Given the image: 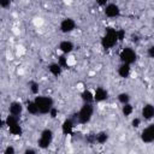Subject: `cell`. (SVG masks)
Segmentation results:
<instances>
[{
	"label": "cell",
	"mask_w": 154,
	"mask_h": 154,
	"mask_svg": "<svg viewBox=\"0 0 154 154\" xmlns=\"http://www.w3.org/2000/svg\"><path fill=\"white\" fill-rule=\"evenodd\" d=\"M34 101L38 108L40 114H47V113L49 114V112L54 107L53 99L51 96H47V95H37V96H35Z\"/></svg>",
	"instance_id": "1"
},
{
	"label": "cell",
	"mask_w": 154,
	"mask_h": 154,
	"mask_svg": "<svg viewBox=\"0 0 154 154\" xmlns=\"http://www.w3.org/2000/svg\"><path fill=\"white\" fill-rule=\"evenodd\" d=\"M118 42L119 41H118L117 30L113 28H107L105 31V35L101 38V46L105 49H109V48H113Z\"/></svg>",
	"instance_id": "2"
},
{
	"label": "cell",
	"mask_w": 154,
	"mask_h": 154,
	"mask_svg": "<svg viewBox=\"0 0 154 154\" xmlns=\"http://www.w3.org/2000/svg\"><path fill=\"white\" fill-rule=\"evenodd\" d=\"M93 114H94L93 103H83V106L81 107V109L78 111L76 116H77V120L79 124H87L93 118Z\"/></svg>",
	"instance_id": "3"
},
{
	"label": "cell",
	"mask_w": 154,
	"mask_h": 154,
	"mask_svg": "<svg viewBox=\"0 0 154 154\" xmlns=\"http://www.w3.org/2000/svg\"><path fill=\"white\" fill-rule=\"evenodd\" d=\"M119 58L122 64H128L131 65L136 61L137 59V53L132 47H124L122 48V51L119 52Z\"/></svg>",
	"instance_id": "4"
},
{
	"label": "cell",
	"mask_w": 154,
	"mask_h": 154,
	"mask_svg": "<svg viewBox=\"0 0 154 154\" xmlns=\"http://www.w3.org/2000/svg\"><path fill=\"white\" fill-rule=\"evenodd\" d=\"M53 138H54V132L51 129H43L37 140V144L41 149H47L52 144Z\"/></svg>",
	"instance_id": "5"
},
{
	"label": "cell",
	"mask_w": 154,
	"mask_h": 154,
	"mask_svg": "<svg viewBox=\"0 0 154 154\" xmlns=\"http://www.w3.org/2000/svg\"><path fill=\"white\" fill-rule=\"evenodd\" d=\"M59 29L64 34H69V32L73 31L76 29V22H75V19L71 18V17L63 18L61 22H60V24H59Z\"/></svg>",
	"instance_id": "6"
},
{
	"label": "cell",
	"mask_w": 154,
	"mask_h": 154,
	"mask_svg": "<svg viewBox=\"0 0 154 154\" xmlns=\"http://www.w3.org/2000/svg\"><path fill=\"white\" fill-rule=\"evenodd\" d=\"M105 16L108 18H117L120 16V7L114 2H108L107 6L103 8Z\"/></svg>",
	"instance_id": "7"
},
{
	"label": "cell",
	"mask_w": 154,
	"mask_h": 154,
	"mask_svg": "<svg viewBox=\"0 0 154 154\" xmlns=\"http://www.w3.org/2000/svg\"><path fill=\"white\" fill-rule=\"evenodd\" d=\"M141 140L144 143H152L154 142V123L148 125L146 129L142 130L141 132Z\"/></svg>",
	"instance_id": "8"
},
{
	"label": "cell",
	"mask_w": 154,
	"mask_h": 154,
	"mask_svg": "<svg viewBox=\"0 0 154 154\" xmlns=\"http://www.w3.org/2000/svg\"><path fill=\"white\" fill-rule=\"evenodd\" d=\"M22 113H23V105L19 101H12L8 106V114H12L19 118Z\"/></svg>",
	"instance_id": "9"
},
{
	"label": "cell",
	"mask_w": 154,
	"mask_h": 154,
	"mask_svg": "<svg viewBox=\"0 0 154 154\" xmlns=\"http://www.w3.org/2000/svg\"><path fill=\"white\" fill-rule=\"evenodd\" d=\"M141 116L146 120H152L154 118V105L146 103L141 109Z\"/></svg>",
	"instance_id": "10"
},
{
	"label": "cell",
	"mask_w": 154,
	"mask_h": 154,
	"mask_svg": "<svg viewBox=\"0 0 154 154\" xmlns=\"http://www.w3.org/2000/svg\"><path fill=\"white\" fill-rule=\"evenodd\" d=\"M107 99H108V91L105 88L99 87V88L95 89V91H94V102H102Z\"/></svg>",
	"instance_id": "11"
},
{
	"label": "cell",
	"mask_w": 154,
	"mask_h": 154,
	"mask_svg": "<svg viewBox=\"0 0 154 154\" xmlns=\"http://www.w3.org/2000/svg\"><path fill=\"white\" fill-rule=\"evenodd\" d=\"M58 48H59V51H60L63 54H70V53L75 49V45H73V42L70 41V40H64V41H61V42L59 43Z\"/></svg>",
	"instance_id": "12"
},
{
	"label": "cell",
	"mask_w": 154,
	"mask_h": 154,
	"mask_svg": "<svg viewBox=\"0 0 154 154\" xmlns=\"http://www.w3.org/2000/svg\"><path fill=\"white\" fill-rule=\"evenodd\" d=\"M73 128H75V123L72 119H65L61 124V131L64 135H71L72 131H73Z\"/></svg>",
	"instance_id": "13"
},
{
	"label": "cell",
	"mask_w": 154,
	"mask_h": 154,
	"mask_svg": "<svg viewBox=\"0 0 154 154\" xmlns=\"http://www.w3.org/2000/svg\"><path fill=\"white\" fill-rule=\"evenodd\" d=\"M117 72H118V76L119 77L128 78L130 76V73H131V66L128 65V64H120L119 67H118V70H117Z\"/></svg>",
	"instance_id": "14"
},
{
	"label": "cell",
	"mask_w": 154,
	"mask_h": 154,
	"mask_svg": "<svg viewBox=\"0 0 154 154\" xmlns=\"http://www.w3.org/2000/svg\"><path fill=\"white\" fill-rule=\"evenodd\" d=\"M81 99L83 103H93L94 102V93H91L89 89H84L81 93Z\"/></svg>",
	"instance_id": "15"
},
{
	"label": "cell",
	"mask_w": 154,
	"mask_h": 154,
	"mask_svg": "<svg viewBox=\"0 0 154 154\" xmlns=\"http://www.w3.org/2000/svg\"><path fill=\"white\" fill-rule=\"evenodd\" d=\"M48 71H49L53 76L58 77V76L61 75V72H63V67H61L58 63H52V64H49V66H48Z\"/></svg>",
	"instance_id": "16"
},
{
	"label": "cell",
	"mask_w": 154,
	"mask_h": 154,
	"mask_svg": "<svg viewBox=\"0 0 154 154\" xmlns=\"http://www.w3.org/2000/svg\"><path fill=\"white\" fill-rule=\"evenodd\" d=\"M26 111H28V113H30L31 116L40 114L38 108H37V106H36V103H35L34 100H30V101L26 102Z\"/></svg>",
	"instance_id": "17"
},
{
	"label": "cell",
	"mask_w": 154,
	"mask_h": 154,
	"mask_svg": "<svg viewBox=\"0 0 154 154\" xmlns=\"http://www.w3.org/2000/svg\"><path fill=\"white\" fill-rule=\"evenodd\" d=\"M108 137L109 136H108V134L106 131H100V132L95 134V142H97L100 144H103V143H106L108 141Z\"/></svg>",
	"instance_id": "18"
},
{
	"label": "cell",
	"mask_w": 154,
	"mask_h": 154,
	"mask_svg": "<svg viewBox=\"0 0 154 154\" xmlns=\"http://www.w3.org/2000/svg\"><path fill=\"white\" fill-rule=\"evenodd\" d=\"M118 101L122 103V106L123 105H126V103H130V94L129 93H125V91H123V93H119L118 94Z\"/></svg>",
	"instance_id": "19"
},
{
	"label": "cell",
	"mask_w": 154,
	"mask_h": 154,
	"mask_svg": "<svg viewBox=\"0 0 154 154\" xmlns=\"http://www.w3.org/2000/svg\"><path fill=\"white\" fill-rule=\"evenodd\" d=\"M8 131L13 136H22L23 135V129H22L20 124H17V125H13V126L8 128Z\"/></svg>",
	"instance_id": "20"
},
{
	"label": "cell",
	"mask_w": 154,
	"mask_h": 154,
	"mask_svg": "<svg viewBox=\"0 0 154 154\" xmlns=\"http://www.w3.org/2000/svg\"><path fill=\"white\" fill-rule=\"evenodd\" d=\"M134 112V107L131 103H126V105H123L122 106V114L124 117H130Z\"/></svg>",
	"instance_id": "21"
},
{
	"label": "cell",
	"mask_w": 154,
	"mask_h": 154,
	"mask_svg": "<svg viewBox=\"0 0 154 154\" xmlns=\"http://www.w3.org/2000/svg\"><path fill=\"white\" fill-rule=\"evenodd\" d=\"M29 89H30V91H31V94H34V95H38V90H40V87H38V83L37 82H35V81H31L30 83H29Z\"/></svg>",
	"instance_id": "22"
},
{
	"label": "cell",
	"mask_w": 154,
	"mask_h": 154,
	"mask_svg": "<svg viewBox=\"0 0 154 154\" xmlns=\"http://www.w3.org/2000/svg\"><path fill=\"white\" fill-rule=\"evenodd\" d=\"M58 64H59L63 69L67 67V58H66L65 55H60V57H58Z\"/></svg>",
	"instance_id": "23"
},
{
	"label": "cell",
	"mask_w": 154,
	"mask_h": 154,
	"mask_svg": "<svg viewBox=\"0 0 154 154\" xmlns=\"http://www.w3.org/2000/svg\"><path fill=\"white\" fill-rule=\"evenodd\" d=\"M131 125H132V128H138L140 125H141V119L140 118H134L132 120H131Z\"/></svg>",
	"instance_id": "24"
},
{
	"label": "cell",
	"mask_w": 154,
	"mask_h": 154,
	"mask_svg": "<svg viewBox=\"0 0 154 154\" xmlns=\"http://www.w3.org/2000/svg\"><path fill=\"white\" fill-rule=\"evenodd\" d=\"M147 54L150 59H154V45L153 46H149L148 49H147Z\"/></svg>",
	"instance_id": "25"
},
{
	"label": "cell",
	"mask_w": 154,
	"mask_h": 154,
	"mask_svg": "<svg viewBox=\"0 0 154 154\" xmlns=\"http://www.w3.org/2000/svg\"><path fill=\"white\" fill-rule=\"evenodd\" d=\"M4 154H16V150H14V148L12 146H7L5 148V150H4Z\"/></svg>",
	"instance_id": "26"
},
{
	"label": "cell",
	"mask_w": 154,
	"mask_h": 154,
	"mask_svg": "<svg viewBox=\"0 0 154 154\" xmlns=\"http://www.w3.org/2000/svg\"><path fill=\"white\" fill-rule=\"evenodd\" d=\"M117 35H118V41H123L125 37V31L124 30H117Z\"/></svg>",
	"instance_id": "27"
},
{
	"label": "cell",
	"mask_w": 154,
	"mask_h": 154,
	"mask_svg": "<svg viewBox=\"0 0 154 154\" xmlns=\"http://www.w3.org/2000/svg\"><path fill=\"white\" fill-rule=\"evenodd\" d=\"M11 5V1L10 0H7V1H1L0 2V7H2V8H6V7H8Z\"/></svg>",
	"instance_id": "28"
},
{
	"label": "cell",
	"mask_w": 154,
	"mask_h": 154,
	"mask_svg": "<svg viewBox=\"0 0 154 154\" xmlns=\"http://www.w3.org/2000/svg\"><path fill=\"white\" fill-rule=\"evenodd\" d=\"M57 114H58V109H57L55 107H53V108H52V111L49 112V116H51L52 118H55V117H57Z\"/></svg>",
	"instance_id": "29"
},
{
	"label": "cell",
	"mask_w": 154,
	"mask_h": 154,
	"mask_svg": "<svg viewBox=\"0 0 154 154\" xmlns=\"http://www.w3.org/2000/svg\"><path fill=\"white\" fill-rule=\"evenodd\" d=\"M23 154H36V150L32 149V148H26V149L23 152Z\"/></svg>",
	"instance_id": "30"
}]
</instances>
